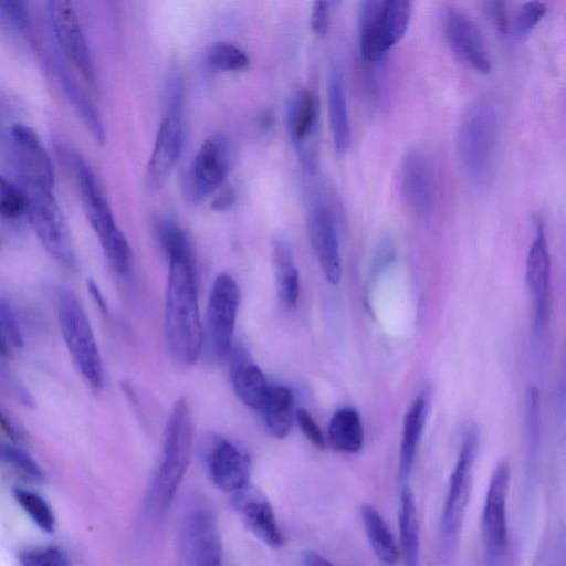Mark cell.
<instances>
[{
    "label": "cell",
    "instance_id": "25",
    "mask_svg": "<svg viewBox=\"0 0 566 566\" xmlns=\"http://www.w3.org/2000/svg\"><path fill=\"white\" fill-rule=\"evenodd\" d=\"M53 66L65 98L81 117L94 139L103 145L106 140V133L103 119L95 105L59 55H55Z\"/></svg>",
    "mask_w": 566,
    "mask_h": 566
},
{
    "label": "cell",
    "instance_id": "20",
    "mask_svg": "<svg viewBox=\"0 0 566 566\" xmlns=\"http://www.w3.org/2000/svg\"><path fill=\"white\" fill-rule=\"evenodd\" d=\"M11 138L22 184L53 189L54 167L38 134L29 126L15 124Z\"/></svg>",
    "mask_w": 566,
    "mask_h": 566
},
{
    "label": "cell",
    "instance_id": "5",
    "mask_svg": "<svg viewBox=\"0 0 566 566\" xmlns=\"http://www.w3.org/2000/svg\"><path fill=\"white\" fill-rule=\"evenodd\" d=\"M56 307L61 334L74 367L93 390H101L103 363L85 310L76 295L64 286L57 290Z\"/></svg>",
    "mask_w": 566,
    "mask_h": 566
},
{
    "label": "cell",
    "instance_id": "39",
    "mask_svg": "<svg viewBox=\"0 0 566 566\" xmlns=\"http://www.w3.org/2000/svg\"><path fill=\"white\" fill-rule=\"evenodd\" d=\"M396 256V244L391 235L380 238L374 251L370 262V274H378L379 271L389 265Z\"/></svg>",
    "mask_w": 566,
    "mask_h": 566
},
{
    "label": "cell",
    "instance_id": "31",
    "mask_svg": "<svg viewBox=\"0 0 566 566\" xmlns=\"http://www.w3.org/2000/svg\"><path fill=\"white\" fill-rule=\"evenodd\" d=\"M293 394L290 388L283 385L270 386L262 410L265 427L275 439H283L289 436L293 424Z\"/></svg>",
    "mask_w": 566,
    "mask_h": 566
},
{
    "label": "cell",
    "instance_id": "47",
    "mask_svg": "<svg viewBox=\"0 0 566 566\" xmlns=\"http://www.w3.org/2000/svg\"><path fill=\"white\" fill-rule=\"evenodd\" d=\"M87 287H88L90 293L94 297L95 302L99 306V310L104 313V315H107L108 314L107 304H106L98 286L96 285V283L93 280H90L87 282Z\"/></svg>",
    "mask_w": 566,
    "mask_h": 566
},
{
    "label": "cell",
    "instance_id": "46",
    "mask_svg": "<svg viewBox=\"0 0 566 566\" xmlns=\"http://www.w3.org/2000/svg\"><path fill=\"white\" fill-rule=\"evenodd\" d=\"M0 428L2 431L10 437L12 441H19L20 432L13 426V423L6 417V415L0 410Z\"/></svg>",
    "mask_w": 566,
    "mask_h": 566
},
{
    "label": "cell",
    "instance_id": "44",
    "mask_svg": "<svg viewBox=\"0 0 566 566\" xmlns=\"http://www.w3.org/2000/svg\"><path fill=\"white\" fill-rule=\"evenodd\" d=\"M235 200L234 190L231 187L222 189L211 201V209L214 211L228 210Z\"/></svg>",
    "mask_w": 566,
    "mask_h": 566
},
{
    "label": "cell",
    "instance_id": "48",
    "mask_svg": "<svg viewBox=\"0 0 566 566\" xmlns=\"http://www.w3.org/2000/svg\"><path fill=\"white\" fill-rule=\"evenodd\" d=\"M10 350V345L4 336V333L2 331L1 324H0V355H6Z\"/></svg>",
    "mask_w": 566,
    "mask_h": 566
},
{
    "label": "cell",
    "instance_id": "3",
    "mask_svg": "<svg viewBox=\"0 0 566 566\" xmlns=\"http://www.w3.org/2000/svg\"><path fill=\"white\" fill-rule=\"evenodd\" d=\"M192 419L188 401L179 397L174 403L165 432L163 454L148 490V506L156 515L169 507L191 460Z\"/></svg>",
    "mask_w": 566,
    "mask_h": 566
},
{
    "label": "cell",
    "instance_id": "32",
    "mask_svg": "<svg viewBox=\"0 0 566 566\" xmlns=\"http://www.w3.org/2000/svg\"><path fill=\"white\" fill-rule=\"evenodd\" d=\"M13 495L22 510L41 531L45 533L54 532L56 524L54 511L43 496L23 488H15Z\"/></svg>",
    "mask_w": 566,
    "mask_h": 566
},
{
    "label": "cell",
    "instance_id": "22",
    "mask_svg": "<svg viewBox=\"0 0 566 566\" xmlns=\"http://www.w3.org/2000/svg\"><path fill=\"white\" fill-rule=\"evenodd\" d=\"M206 461L209 475L220 490L234 493L248 485L250 458L232 442L226 439L214 441Z\"/></svg>",
    "mask_w": 566,
    "mask_h": 566
},
{
    "label": "cell",
    "instance_id": "28",
    "mask_svg": "<svg viewBox=\"0 0 566 566\" xmlns=\"http://www.w3.org/2000/svg\"><path fill=\"white\" fill-rule=\"evenodd\" d=\"M273 268L277 296L285 307H294L300 296V275L290 244L276 240L273 245Z\"/></svg>",
    "mask_w": 566,
    "mask_h": 566
},
{
    "label": "cell",
    "instance_id": "33",
    "mask_svg": "<svg viewBox=\"0 0 566 566\" xmlns=\"http://www.w3.org/2000/svg\"><path fill=\"white\" fill-rule=\"evenodd\" d=\"M209 64L220 71H239L249 65L247 53L233 43L218 41L208 50Z\"/></svg>",
    "mask_w": 566,
    "mask_h": 566
},
{
    "label": "cell",
    "instance_id": "13",
    "mask_svg": "<svg viewBox=\"0 0 566 566\" xmlns=\"http://www.w3.org/2000/svg\"><path fill=\"white\" fill-rule=\"evenodd\" d=\"M286 125L303 169L307 175H314L317 166L318 107L310 90L300 88L290 97Z\"/></svg>",
    "mask_w": 566,
    "mask_h": 566
},
{
    "label": "cell",
    "instance_id": "17",
    "mask_svg": "<svg viewBox=\"0 0 566 566\" xmlns=\"http://www.w3.org/2000/svg\"><path fill=\"white\" fill-rule=\"evenodd\" d=\"M444 31L452 51L467 66L483 75L491 72V57L483 34L468 14L457 9L448 10Z\"/></svg>",
    "mask_w": 566,
    "mask_h": 566
},
{
    "label": "cell",
    "instance_id": "27",
    "mask_svg": "<svg viewBox=\"0 0 566 566\" xmlns=\"http://www.w3.org/2000/svg\"><path fill=\"white\" fill-rule=\"evenodd\" d=\"M399 533L405 566H421L417 506L409 485L402 486L400 493Z\"/></svg>",
    "mask_w": 566,
    "mask_h": 566
},
{
    "label": "cell",
    "instance_id": "24",
    "mask_svg": "<svg viewBox=\"0 0 566 566\" xmlns=\"http://www.w3.org/2000/svg\"><path fill=\"white\" fill-rule=\"evenodd\" d=\"M230 379L240 401L254 410H262L270 386L262 370L241 350H231Z\"/></svg>",
    "mask_w": 566,
    "mask_h": 566
},
{
    "label": "cell",
    "instance_id": "15",
    "mask_svg": "<svg viewBox=\"0 0 566 566\" xmlns=\"http://www.w3.org/2000/svg\"><path fill=\"white\" fill-rule=\"evenodd\" d=\"M229 169V149L221 135H213L201 144L186 178L189 198L201 201L224 181Z\"/></svg>",
    "mask_w": 566,
    "mask_h": 566
},
{
    "label": "cell",
    "instance_id": "42",
    "mask_svg": "<svg viewBox=\"0 0 566 566\" xmlns=\"http://www.w3.org/2000/svg\"><path fill=\"white\" fill-rule=\"evenodd\" d=\"M483 10L491 24L500 34L506 35L510 32L511 25L505 2L486 1L483 3Z\"/></svg>",
    "mask_w": 566,
    "mask_h": 566
},
{
    "label": "cell",
    "instance_id": "36",
    "mask_svg": "<svg viewBox=\"0 0 566 566\" xmlns=\"http://www.w3.org/2000/svg\"><path fill=\"white\" fill-rule=\"evenodd\" d=\"M27 200L21 188L0 176V217L18 219L25 214Z\"/></svg>",
    "mask_w": 566,
    "mask_h": 566
},
{
    "label": "cell",
    "instance_id": "34",
    "mask_svg": "<svg viewBox=\"0 0 566 566\" xmlns=\"http://www.w3.org/2000/svg\"><path fill=\"white\" fill-rule=\"evenodd\" d=\"M0 458L30 480L41 481L44 478L43 471L36 461L18 446L9 443L0 446Z\"/></svg>",
    "mask_w": 566,
    "mask_h": 566
},
{
    "label": "cell",
    "instance_id": "18",
    "mask_svg": "<svg viewBox=\"0 0 566 566\" xmlns=\"http://www.w3.org/2000/svg\"><path fill=\"white\" fill-rule=\"evenodd\" d=\"M526 283L533 298V329L539 334L547 325L551 289L549 254L541 222L526 258Z\"/></svg>",
    "mask_w": 566,
    "mask_h": 566
},
{
    "label": "cell",
    "instance_id": "35",
    "mask_svg": "<svg viewBox=\"0 0 566 566\" xmlns=\"http://www.w3.org/2000/svg\"><path fill=\"white\" fill-rule=\"evenodd\" d=\"M18 566H71L70 560L56 546H35L21 551Z\"/></svg>",
    "mask_w": 566,
    "mask_h": 566
},
{
    "label": "cell",
    "instance_id": "45",
    "mask_svg": "<svg viewBox=\"0 0 566 566\" xmlns=\"http://www.w3.org/2000/svg\"><path fill=\"white\" fill-rule=\"evenodd\" d=\"M303 564L304 566H334L329 560L323 557L315 551H305L303 553Z\"/></svg>",
    "mask_w": 566,
    "mask_h": 566
},
{
    "label": "cell",
    "instance_id": "37",
    "mask_svg": "<svg viewBox=\"0 0 566 566\" xmlns=\"http://www.w3.org/2000/svg\"><path fill=\"white\" fill-rule=\"evenodd\" d=\"M0 21L14 32L27 33L30 29L28 4L20 0H0Z\"/></svg>",
    "mask_w": 566,
    "mask_h": 566
},
{
    "label": "cell",
    "instance_id": "2",
    "mask_svg": "<svg viewBox=\"0 0 566 566\" xmlns=\"http://www.w3.org/2000/svg\"><path fill=\"white\" fill-rule=\"evenodd\" d=\"M497 111L493 101L480 98L463 113L457 132V155L467 181L486 189L494 175L497 144Z\"/></svg>",
    "mask_w": 566,
    "mask_h": 566
},
{
    "label": "cell",
    "instance_id": "1",
    "mask_svg": "<svg viewBox=\"0 0 566 566\" xmlns=\"http://www.w3.org/2000/svg\"><path fill=\"white\" fill-rule=\"evenodd\" d=\"M156 232L169 260L165 300L166 344L172 359L188 367L196 364L203 343L193 252L187 233L174 220H160Z\"/></svg>",
    "mask_w": 566,
    "mask_h": 566
},
{
    "label": "cell",
    "instance_id": "6",
    "mask_svg": "<svg viewBox=\"0 0 566 566\" xmlns=\"http://www.w3.org/2000/svg\"><path fill=\"white\" fill-rule=\"evenodd\" d=\"M412 13L408 0H367L358 9V40L363 60L377 64L403 38Z\"/></svg>",
    "mask_w": 566,
    "mask_h": 566
},
{
    "label": "cell",
    "instance_id": "12",
    "mask_svg": "<svg viewBox=\"0 0 566 566\" xmlns=\"http://www.w3.org/2000/svg\"><path fill=\"white\" fill-rule=\"evenodd\" d=\"M48 10L60 52L77 67L90 85L95 86L93 57L73 4L66 0H51Z\"/></svg>",
    "mask_w": 566,
    "mask_h": 566
},
{
    "label": "cell",
    "instance_id": "10",
    "mask_svg": "<svg viewBox=\"0 0 566 566\" xmlns=\"http://www.w3.org/2000/svg\"><path fill=\"white\" fill-rule=\"evenodd\" d=\"M478 436L469 429L462 440L454 469L450 475L448 491L441 515V532L444 541L453 543L459 534L468 506Z\"/></svg>",
    "mask_w": 566,
    "mask_h": 566
},
{
    "label": "cell",
    "instance_id": "23",
    "mask_svg": "<svg viewBox=\"0 0 566 566\" xmlns=\"http://www.w3.org/2000/svg\"><path fill=\"white\" fill-rule=\"evenodd\" d=\"M327 105L334 148L337 154L344 155L352 145V125L345 76L338 62H333L329 70Z\"/></svg>",
    "mask_w": 566,
    "mask_h": 566
},
{
    "label": "cell",
    "instance_id": "21",
    "mask_svg": "<svg viewBox=\"0 0 566 566\" xmlns=\"http://www.w3.org/2000/svg\"><path fill=\"white\" fill-rule=\"evenodd\" d=\"M232 504L244 525L260 541L271 547H281L284 536L276 523L270 501L258 489L244 486L233 493Z\"/></svg>",
    "mask_w": 566,
    "mask_h": 566
},
{
    "label": "cell",
    "instance_id": "14",
    "mask_svg": "<svg viewBox=\"0 0 566 566\" xmlns=\"http://www.w3.org/2000/svg\"><path fill=\"white\" fill-rule=\"evenodd\" d=\"M511 469L507 460L495 467L485 494L481 530L486 553L491 557L500 555L507 544L506 502Z\"/></svg>",
    "mask_w": 566,
    "mask_h": 566
},
{
    "label": "cell",
    "instance_id": "19",
    "mask_svg": "<svg viewBox=\"0 0 566 566\" xmlns=\"http://www.w3.org/2000/svg\"><path fill=\"white\" fill-rule=\"evenodd\" d=\"M186 536L193 566H222V543L218 522L209 506L199 503L189 510Z\"/></svg>",
    "mask_w": 566,
    "mask_h": 566
},
{
    "label": "cell",
    "instance_id": "40",
    "mask_svg": "<svg viewBox=\"0 0 566 566\" xmlns=\"http://www.w3.org/2000/svg\"><path fill=\"white\" fill-rule=\"evenodd\" d=\"M295 416L298 427L307 440L316 448L324 450L326 447L325 437L312 415L307 410L300 408L296 410Z\"/></svg>",
    "mask_w": 566,
    "mask_h": 566
},
{
    "label": "cell",
    "instance_id": "16",
    "mask_svg": "<svg viewBox=\"0 0 566 566\" xmlns=\"http://www.w3.org/2000/svg\"><path fill=\"white\" fill-rule=\"evenodd\" d=\"M400 190L407 207L419 219L429 220L434 201V175L431 158L422 149H411L403 156Z\"/></svg>",
    "mask_w": 566,
    "mask_h": 566
},
{
    "label": "cell",
    "instance_id": "41",
    "mask_svg": "<svg viewBox=\"0 0 566 566\" xmlns=\"http://www.w3.org/2000/svg\"><path fill=\"white\" fill-rule=\"evenodd\" d=\"M0 324L10 347H20L23 343L21 331L13 311L0 302Z\"/></svg>",
    "mask_w": 566,
    "mask_h": 566
},
{
    "label": "cell",
    "instance_id": "4",
    "mask_svg": "<svg viewBox=\"0 0 566 566\" xmlns=\"http://www.w3.org/2000/svg\"><path fill=\"white\" fill-rule=\"evenodd\" d=\"M70 161L88 222L107 261L117 273L127 274L133 263L132 249L116 223L98 179L81 154L73 151Z\"/></svg>",
    "mask_w": 566,
    "mask_h": 566
},
{
    "label": "cell",
    "instance_id": "30",
    "mask_svg": "<svg viewBox=\"0 0 566 566\" xmlns=\"http://www.w3.org/2000/svg\"><path fill=\"white\" fill-rule=\"evenodd\" d=\"M360 514L366 536L377 558L386 565H395L400 552L384 517L367 503L361 505Z\"/></svg>",
    "mask_w": 566,
    "mask_h": 566
},
{
    "label": "cell",
    "instance_id": "8",
    "mask_svg": "<svg viewBox=\"0 0 566 566\" xmlns=\"http://www.w3.org/2000/svg\"><path fill=\"white\" fill-rule=\"evenodd\" d=\"M25 214L40 243L59 264L72 269L76 263L75 249L66 219L52 189L22 184Z\"/></svg>",
    "mask_w": 566,
    "mask_h": 566
},
{
    "label": "cell",
    "instance_id": "11",
    "mask_svg": "<svg viewBox=\"0 0 566 566\" xmlns=\"http://www.w3.org/2000/svg\"><path fill=\"white\" fill-rule=\"evenodd\" d=\"M308 235L322 272L329 284L342 277V256L334 211L321 193L310 197L307 207Z\"/></svg>",
    "mask_w": 566,
    "mask_h": 566
},
{
    "label": "cell",
    "instance_id": "26",
    "mask_svg": "<svg viewBox=\"0 0 566 566\" xmlns=\"http://www.w3.org/2000/svg\"><path fill=\"white\" fill-rule=\"evenodd\" d=\"M428 410L426 395H419L406 412L402 423V433L399 450V481L402 486L408 485L416 460V454L423 431Z\"/></svg>",
    "mask_w": 566,
    "mask_h": 566
},
{
    "label": "cell",
    "instance_id": "29",
    "mask_svg": "<svg viewBox=\"0 0 566 566\" xmlns=\"http://www.w3.org/2000/svg\"><path fill=\"white\" fill-rule=\"evenodd\" d=\"M327 440L334 450L344 453H356L363 448L364 428L356 409L344 407L333 415Z\"/></svg>",
    "mask_w": 566,
    "mask_h": 566
},
{
    "label": "cell",
    "instance_id": "9",
    "mask_svg": "<svg viewBox=\"0 0 566 566\" xmlns=\"http://www.w3.org/2000/svg\"><path fill=\"white\" fill-rule=\"evenodd\" d=\"M239 304L240 290L235 280L221 273L210 290L203 332L209 353L218 361L230 356L232 350Z\"/></svg>",
    "mask_w": 566,
    "mask_h": 566
},
{
    "label": "cell",
    "instance_id": "38",
    "mask_svg": "<svg viewBox=\"0 0 566 566\" xmlns=\"http://www.w3.org/2000/svg\"><path fill=\"white\" fill-rule=\"evenodd\" d=\"M546 13V6L539 1L523 3L517 10L513 21V33L521 38L527 35Z\"/></svg>",
    "mask_w": 566,
    "mask_h": 566
},
{
    "label": "cell",
    "instance_id": "43",
    "mask_svg": "<svg viewBox=\"0 0 566 566\" xmlns=\"http://www.w3.org/2000/svg\"><path fill=\"white\" fill-rule=\"evenodd\" d=\"M329 3L326 1H315L310 14V28L318 36H324L329 27Z\"/></svg>",
    "mask_w": 566,
    "mask_h": 566
},
{
    "label": "cell",
    "instance_id": "7",
    "mask_svg": "<svg viewBox=\"0 0 566 566\" xmlns=\"http://www.w3.org/2000/svg\"><path fill=\"white\" fill-rule=\"evenodd\" d=\"M185 138L184 95L179 76L169 78L166 105L146 166L144 185L148 192L159 191L168 181L182 149Z\"/></svg>",
    "mask_w": 566,
    "mask_h": 566
}]
</instances>
